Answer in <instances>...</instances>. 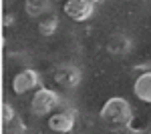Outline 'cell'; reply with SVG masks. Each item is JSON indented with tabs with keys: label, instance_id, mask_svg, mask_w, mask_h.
<instances>
[{
	"label": "cell",
	"instance_id": "6da1fadb",
	"mask_svg": "<svg viewBox=\"0 0 151 134\" xmlns=\"http://www.w3.org/2000/svg\"><path fill=\"white\" fill-rule=\"evenodd\" d=\"M101 120L105 124H113V126H129L133 122V108L129 100L123 96L109 98L101 108Z\"/></svg>",
	"mask_w": 151,
	"mask_h": 134
},
{
	"label": "cell",
	"instance_id": "7a4b0ae2",
	"mask_svg": "<svg viewBox=\"0 0 151 134\" xmlns=\"http://www.w3.org/2000/svg\"><path fill=\"white\" fill-rule=\"evenodd\" d=\"M60 104H63V98L58 92L40 86L30 100V114L36 118H45L47 114H52V110H57Z\"/></svg>",
	"mask_w": 151,
	"mask_h": 134
},
{
	"label": "cell",
	"instance_id": "3957f363",
	"mask_svg": "<svg viewBox=\"0 0 151 134\" xmlns=\"http://www.w3.org/2000/svg\"><path fill=\"white\" fill-rule=\"evenodd\" d=\"M55 82L65 90H75L81 86L83 82V72L75 64H60L55 68Z\"/></svg>",
	"mask_w": 151,
	"mask_h": 134
},
{
	"label": "cell",
	"instance_id": "277c9868",
	"mask_svg": "<svg viewBox=\"0 0 151 134\" xmlns=\"http://www.w3.org/2000/svg\"><path fill=\"white\" fill-rule=\"evenodd\" d=\"M42 84V78H40V72L35 70V68H22L14 78H12V90L16 94H26L35 88H40Z\"/></svg>",
	"mask_w": 151,
	"mask_h": 134
},
{
	"label": "cell",
	"instance_id": "5b68a950",
	"mask_svg": "<svg viewBox=\"0 0 151 134\" xmlns=\"http://www.w3.org/2000/svg\"><path fill=\"white\" fill-rule=\"evenodd\" d=\"M107 52L111 56H115V58H125L133 52V48H135V40L131 38V34L127 32H113L109 36V40H107Z\"/></svg>",
	"mask_w": 151,
	"mask_h": 134
},
{
	"label": "cell",
	"instance_id": "8992f818",
	"mask_svg": "<svg viewBox=\"0 0 151 134\" xmlns=\"http://www.w3.org/2000/svg\"><path fill=\"white\" fill-rule=\"evenodd\" d=\"M95 0H67L63 12L75 22H85L95 14Z\"/></svg>",
	"mask_w": 151,
	"mask_h": 134
},
{
	"label": "cell",
	"instance_id": "52a82bcc",
	"mask_svg": "<svg viewBox=\"0 0 151 134\" xmlns=\"http://www.w3.org/2000/svg\"><path fill=\"white\" fill-rule=\"evenodd\" d=\"M75 122H77V112L73 110V108H69V110L52 112L50 118H48V128L52 132L67 134L75 128Z\"/></svg>",
	"mask_w": 151,
	"mask_h": 134
},
{
	"label": "cell",
	"instance_id": "ba28073f",
	"mask_svg": "<svg viewBox=\"0 0 151 134\" xmlns=\"http://www.w3.org/2000/svg\"><path fill=\"white\" fill-rule=\"evenodd\" d=\"M133 94L139 98L141 102L151 104V70L141 72L133 82Z\"/></svg>",
	"mask_w": 151,
	"mask_h": 134
},
{
	"label": "cell",
	"instance_id": "9c48e42d",
	"mask_svg": "<svg viewBox=\"0 0 151 134\" xmlns=\"http://www.w3.org/2000/svg\"><path fill=\"white\" fill-rule=\"evenodd\" d=\"M52 10V0H24V12L28 18H42Z\"/></svg>",
	"mask_w": 151,
	"mask_h": 134
},
{
	"label": "cell",
	"instance_id": "30bf717a",
	"mask_svg": "<svg viewBox=\"0 0 151 134\" xmlns=\"http://www.w3.org/2000/svg\"><path fill=\"white\" fill-rule=\"evenodd\" d=\"M58 30V16L57 14H45L42 18H38V34L45 36V38H50L55 36Z\"/></svg>",
	"mask_w": 151,
	"mask_h": 134
},
{
	"label": "cell",
	"instance_id": "8fae6325",
	"mask_svg": "<svg viewBox=\"0 0 151 134\" xmlns=\"http://www.w3.org/2000/svg\"><path fill=\"white\" fill-rule=\"evenodd\" d=\"M18 114H16V108L12 106V104H8V102H2V106H0V120H2V124L6 126V124L10 122V120H14Z\"/></svg>",
	"mask_w": 151,
	"mask_h": 134
},
{
	"label": "cell",
	"instance_id": "7c38bea8",
	"mask_svg": "<svg viewBox=\"0 0 151 134\" xmlns=\"http://www.w3.org/2000/svg\"><path fill=\"white\" fill-rule=\"evenodd\" d=\"M6 126H8V128H6L8 132H24V130H26V126H24V120L20 118V116H16L14 120H10V122L6 124Z\"/></svg>",
	"mask_w": 151,
	"mask_h": 134
},
{
	"label": "cell",
	"instance_id": "4fadbf2b",
	"mask_svg": "<svg viewBox=\"0 0 151 134\" xmlns=\"http://www.w3.org/2000/svg\"><path fill=\"white\" fill-rule=\"evenodd\" d=\"M12 60H18V54H10ZM18 64H28V56H22V60L18 62Z\"/></svg>",
	"mask_w": 151,
	"mask_h": 134
},
{
	"label": "cell",
	"instance_id": "5bb4252c",
	"mask_svg": "<svg viewBox=\"0 0 151 134\" xmlns=\"http://www.w3.org/2000/svg\"><path fill=\"white\" fill-rule=\"evenodd\" d=\"M4 24H14V16H10V14L4 16Z\"/></svg>",
	"mask_w": 151,
	"mask_h": 134
},
{
	"label": "cell",
	"instance_id": "9a60e30c",
	"mask_svg": "<svg viewBox=\"0 0 151 134\" xmlns=\"http://www.w3.org/2000/svg\"><path fill=\"white\" fill-rule=\"evenodd\" d=\"M95 2H101V0H95Z\"/></svg>",
	"mask_w": 151,
	"mask_h": 134
}]
</instances>
